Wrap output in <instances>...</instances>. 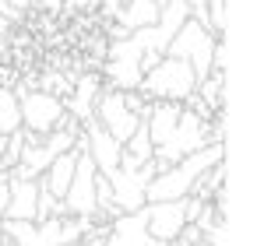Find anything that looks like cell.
<instances>
[{
    "label": "cell",
    "instance_id": "6da1fadb",
    "mask_svg": "<svg viewBox=\"0 0 257 246\" xmlns=\"http://www.w3.org/2000/svg\"><path fill=\"white\" fill-rule=\"evenodd\" d=\"M218 162H225V144L222 141H208L204 148H197V151L183 155L180 162L166 165L162 172H155L148 179V186H145V204L148 200H180V197H187L190 186Z\"/></svg>",
    "mask_w": 257,
    "mask_h": 246
},
{
    "label": "cell",
    "instance_id": "7a4b0ae2",
    "mask_svg": "<svg viewBox=\"0 0 257 246\" xmlns=\"http://www.w3.org/2000/svg\"><path fill=\"white\" fill-rule=\"evenodd\" d=\"M194 88H197V78H194L190 64L180 60V57H169V53H162V60H159L155 67H148V71L141 74V85H138V92L148 95L152 102H155V99L183 102Z\"/></svg>",
    "mask_w": 257,
    "mask_h": 246
},
{
    "label": "cell",
    "instance_id": "3957f363",
    "mask_svg": "<svg viewBox=\"0 0 257 246\" xmlns=\"http://www.w3.org/2000/svg\"><path fill=\"white\" fill-rule=\"evenodd\" d=\"M215 43H218V36H215L211 29H204L201 22L187 18V22L176 29V36L166 43V53H169V57L187 60V64H190V71H194V78L201 81V78L211 71V53H215Z\"/></svg>",
    "mask_w": 257,
    "mask_h": 246
},
{
    "label": "cell",
    "instance_id": "277c9868",
    "mask_svg": "<svg viewBox=\"0 0 257 246\" xmlns=\"http://www.w3.org/2000/svg\"><path fill=\"white\" fill-rule=\"evenodd\" d=\"M15 95H18V109H22V127L29 134H50L53 127H64V120H67L64 99H57L43 88H29V85H18Z\"/></svg>",
    "mask_w": 257,
    "mask_h": 246
},
{
    "label": "cell",
    "instance_id": "5b68a950",
    "mask_svg": "<svg viewBox=\"0 0 257 246\" xmlns=\"http://www.w3.org/2000/svg\"><path fill=\"white\" fill-rule=\"evenodd\" d=\"M155 172H159V162L148 158V162L138 165V169H120V165H116V169L106 176L109 186H113V204H116L120 214L145 207V186H148V179H152Z\"/></svg>",
    "mask_w": 257,
    "mask_h": 246
},
{
    "label": "cell",
    "instance_id": "8992f818",
    "mask_svg": "<svg viewBox=\"0 0 257 246\" xmlns=\"http://www.w3.org/2000/svg\"><path fill=\"white\" fill-rule=\"evenodd\" d=\"M92 120H95L99 127H106L120 144H123V141L134 134V127L141 123V120L127 109L123 92H120V88H109V85L99 88V95H95V109H92Z\"/></svg>",
    "mask_w": 257,
    "mask_h": 246
},
{
    "label": "cell",
    "instance_id": "52a82bcc",
    "mask_svg": "<svg viewBox=\"0 0 257 246\" xmlns=\"http://www.w3.org/2000/svg\"><path fill=\"white\" fill-rule=\"evenodd\" d=\"M95 162L88 158V151H78V162H74V176H71V186L64 193V207L67 214H81V218H92L95 211Z\"/></svg>",
    "mask_w": 257,
    "mask_h": 246
},
{
    "label": "cell",
    "instance_id": "ba28073f",
    "mask_svg": "<svg viewBox=\"0 0 257 246\" xmlns=\"http://www.w3.org/2000/svg\"><path fill=\"white\" fill-rule=\"evenodd\" d=\"M141 211H145V228L155 242H173L180 235V228L187 225L183 197L180 200H148Z\"/></svg>",
    "mask_w": 257,
    "mask_h": 246
},
{
    "label": "cell",
    "instance_id": "9c48e42d",
    "mask_svg": "<svg viewBox=\"0 0 257 246\" xmlns=\"http://www.w3.org/2000/svg\"><path fill=\"white\" fill-rule=\"evenodd\" d=\"M81 137H85V151H88V158L95 162V169L102 172V176H109L116 165H120V141L106 130V127H99L95 120H88V123H81Z\"/></svg>",
    "mask_w": 257,
    "mask_h": 246
},
{
    "label": "cell",
    "instance_id": "30bf717a",
    "mask_svg": "<svg viewBox=\"0 0 257 246\" xmlns=\"http://www.w3.org/2000/svg\"><path fill=\"white\" fill-rule=\"evenodd\" d=\"M102 246H159L148 228H145V211H127V214H116L109 221V232L102 239Z\"/></svg>",
    "mask_w": 257,
    "mask_h": 246
},
{
    "label": "cell",
    "instance_id": "8fae6325",
    "mask_svg": "<svg viewBox=\"0 0 257 246\" xmlns=\"http://www.w3.org/2000/svg\"><path fill=\"white\" fill-rule=\"evenodd\" d=\"M8 207L4 218H36V193H39V179H11L8 176Z\"/></svg>",
    "mask_w": 257,
    "mask_h": 246
},
{
    "label": "cell",
    "instance_id": "7c38bea8",
    "mask_svg": "<svg viewBox=\"0 0 257 246\" xmlns=\"http://www.w3.org/2000/svg\"><path fill=\"white\" fill-rule=\"evenodd\" d=\"M74 162H78V151H74V148H71V151H60V155H53V162H50L46 172L39 176V179L50 186V193H57L60 200H64V193H67V186H71Z\"/></svg>",
    "mask_w": 257,
    "mask_h": 246
},
{
    "label": "cell",
    "instance_id": "4fadbf2b",
    "mask_svg": "<svg viewBox=\"0 0 257 246\" xmlns=\"http://www.w3.org/2000/svg\"><path fill=\"white\" fill-rule=\"evenodd\" d=\"M155 18H159V4L155 0H123V8H120V15H116V22L123 25V29H145V25H155Z\"/></svg>",
    "mask_w": 257,
    "mask_h": 246
},
{
    "label": "cell",
    "instance_id": "5bb4252c",
    "mask_svg": "<svg viewBox=\"0 0 257 246\" xmlns=\"http://www.w3.org/2000/svg\"><path fill=\"white\" fill-rule=\"evenodd\" d=\"M222 88H225V71H208V74L197 81V88H194V92H197V95H201V99L218 113V109L225 106V92H222Z\"/></svg>",
    "mask_w": 257,
    "mask_h": 246
},
{
    "label": "cell",
    "instance_id": "9a60e30c",
    "mask_svg": "<svg viewBox=\"0 0 257 246\" xmlns=\"http://www.w3.org/2000/svg\"><path fill=\"white\" fill-rule=\"evenodd\" d=\"M67 214V207H64V200L57 197V193H50V186L39 179V193H36V218L32 221H46V218H64Z\"/></svg>",
    "mask_w": 257,
    "mask_h": 246
},
{
    "label": "cell",
    "instance_id": "2e32d148",
    "mask_svg": "<svg viewBox=\"0 0 257 246\" xmlns=\"http://www.w3.org/2000/svg\"><path fill=\"white\" fill-rule=\"evenodd\" d=\"M22 127V109L15 88H0V134H11Z\"/></svg>",
    "mask_w": 257,
    "mask_h": 246
},
{
    "label": "cell",
    "instance_id": "e0dca14e",
    "mask_svg": "<svg viewBox=\"0 0 257 246\" xmlns=\"http://www.w3.org/2000/svg\"><path fill=\"white\" fill-rule=\"evenodd\" d=\"M123 151L127 155H134L138 162H148L152 158V137H148V127H145V120L134 127V134L123 141Z\"/></svg>",
    "mask_w": 257,
    "mask_h": 246
},
{
    "label": "cell",
    "instance_id": "ac0fdd59",
    "mask_svg": "<svg viewBox=\"0 0 257 246\" xmlns=\"http://www.w3.org/2000/svg\"><path fill=\"white\" fill-rule=\"evenodd\" d=\"M229 15H225V0H208V29L215 36H225Z\"/></svg>",
    "mask_w": 257,
    "mask_h": 246
},
{
    "label": "cell",
    "instance_id": "d6986e66",
    "mask_svg": "<svg viewBox=\"0 0 257 246\" xmlns=\"http://www.w3.org/2000/svg\"><path fill=\"white\" fill-rule=\"evenodd\" d=\"M187 8H190V18L208 29V0H187Z\"/></svg>",
    "mask_w": 257,
    "mask_h": 246
},
{
    "label": "cell",
    "instance_id": "ffe728a7",
    "mask_svg": "<svg viewBox=\"0 0 257 246\" xmlns=\"http://www.w3.org/2000/svg\"><path fill=\"white\" fill-rule=\"evenodd\" d=\"M64 246H102V239H92V235H81L74 242H64Z\"/></svg>",
    "mask_w": 257,
    "mask_h": 246
},
{
    "label": "cell",
    "instance_id": "44dd1931",
    "mask_svg": "<svg viewBox=\"0 0 257 246\" xmlns=\"http://www.w3.org/2000/svg\"><path fill=\"white\" fill-rule=\"evenodd\" d=\"M0 246H15V242H11V239H8V235H4V242H0Z\"/></svg>",
    "mask_w": 257,
    "mask_h": 246
},
{
    "label": "cell",
    "instance_id": "7402d4cb",
    "mask_svg": "<svg viewBox=\"0 0 257 246\" xmlns=\"http://www.w3.org/2000/svg\"><path fill=\"white\" fill-rule=\"evenodd\" d=\"M0 242H4V228H0Z\"/></svg>",
    "mask_w": 257,
    "mask_h": 246
},
{
    "label": "cell",
    "instance_id": "603a6c76",
    "mask_svg": "<svg viewBox=\"0 0 257 246\" xmlns=\"http://www.w3.org/2000/svg\"><path fill=\"white\" fill-rule=\"evenodd\" d=\"M155 4H166V0H155Z\"/></svg>",
    "mask_w": 257,
    "mask_h": 246
}]
</instances>
